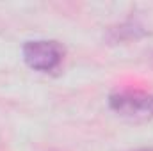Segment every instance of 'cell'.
Listing matches in <instances>:
<instances>
[{"label":"cell","instance_id":"obj_1","mask_svg":"<svg viewBox=\"0 0 153 151\" xmlns=\"http://www.w3.org/2000/svg\"><path fill=\"white\" fill-rule=\"evenodd\" d=\"M25 64L39 73H52L61 68L64 61V46L53 39L27 41L22 48Z\"/></svg>","mask_w":153,"mask_h":151},{"label":"cell","instance_id":"obj_2","mask_svg":"<svg viewBox=\"0 0 153 151\" xmlns=\"http://www.w3.org/2000/svg\"><path fill=\"white\" fill-rule=\"evenodd\" d=\"M109 107L121 117L132 121H146L153 117V94L135 89L117 91L109 96Z\"/></svg>","mask_w":153,"mask_h":151},{"label":"cell","instance_id":"obj_3","mask_svg":"<svg viewBox=\"0 0 153 151\" xmlns=\"http://www.w3.org/2000/svg\"><path fill=\"white\" fill-rule=\"evenodd\" d=\"M143 36H146V30L143 25H139L135 21H126L116 29H111V41H114V43L132 41V39H139Z\"/></svg>","mask_w":153,"mask_h":151},{"label":"cell","instance_id":"obj_4","mask_svg":"<svg viewBox=\"0 0 153 151\" xmlns=\"http://www.w3.org/2000/svg\"><path fill=\"white\" fill-rule=\"evenodd\" d=\"M135 151H153L152 148H150V150H148V148H143V150H135Z\"/></svg>","mask_w":153,"mask_h":151}]
</instances>
